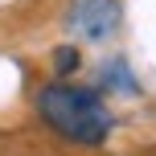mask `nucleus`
Here are the masks:
<instances>
[{
	"label": "nucleus",
	"instance_id": "4",
	"mask_svg": "<svg viewBox=\"0 0 156 156\" xmlns=\"http://www.w3.org/2000/svg\"><path fill=\"white\" fill-rule=\"evenodd\" d=\"M78 66H82V54H78L74 45H58V49H54V70L62 74V78H66V74H74Z\"/></svg>",
	"mask_w": 156,
	"mask_h": 156
},
{
	"label": "nucleus",
	"instance_id": "3",
	"mask_svg": "<svg viewBox=\"0 0 156 156\" xmlns=\"http://www.w3.org/2000/svg\"><path fill=\"white\" fill-rule=\"evenodd\" d=\"M99 82H103V90H115V94H140V82H136L132 66H127L123 58H111V62H103Z\"/></svg>",
	"mask_w": 156,
	"mask_h": 156
},
{
	"label": "nucleus",
	"instance_id": "2",
	"mask_svg": "<svg viewBox=\"0 0 156 156\" xmlns=\"http://www.w3.org/2000/svg\"><path fill=\"white\" fill-rule=\"evenodd\" d=\"M119 21H123V4L119 0H74L70 12H66L70 33L82 41H107L119 29Z\"/></svg>",
	"mask_w": 156,
	"mask_h": 156
},
{
	"label": "nucleus",
	"instance_id": "1",
	"mask_svg": "<svg viewBox=\"0 0 156 156\" xmlns=\"http://www.w3.org/2000/svg\"><path fill=\"white\" fill-rule=\"evenodd\" d=\"M37 115L62 140L82 144V148H99L111 136V111L99 99V90H90V86H74V82L41 86L37 90Z\"/></svg>",
	"mask_w": 156,
	"mask_h": 156
}]
</instances>
